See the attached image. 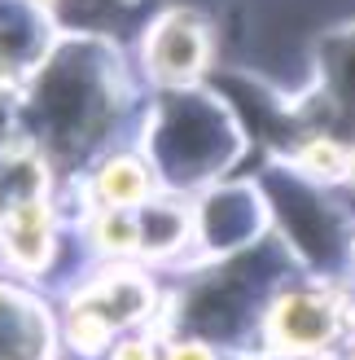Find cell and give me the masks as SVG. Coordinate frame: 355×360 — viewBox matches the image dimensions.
Segmentation results:
<instances>
[{
	"label": "cell",
	"instance_id": "obj_5",
	"mask_svg": "<svg viewBox=\"0 0 355 360\" xmlns=\"http://www.w3.org/2000/svg\"><path fill=\"white\" fill-rule=\"evenodd\" d=\"M171 360H210V352L198 347V343H185V347H175V352H171Z\"/></svg>",
	"mask_w": 355,
	"mask_h": 360
},
{
	"label": "cell",
	"instance_id": "obj_3",
	"mask_svg": "<svg viewBox=\"0 0 355 360\" xmlns=\"http://www.w3.org/2000/svg\"><path fill=\"white\" fill-rule=\"evenodd\" d=\"M35 338H40V321L0 295V360H35L40 352Z\"/></svg>",
	"mask_w": 355,
	"mask_h": 360
},
{
	"label": "cell",
	"instance_id": "obj_1",
	"mask_svg": "<svg viewBox=\"0 0 355 360\" xmlns=\"http://www.w3.org/2000/svg\"><path fill=\"white\" fill-rule=\"evenodd\" d=\"M206 58V35L193 18H163L149 35V66L163 79H189Z\"/></svg>",
	"mask_w": 355,
	"mask_h": 360
},
{
	"label": "cell",
	"instance_id": "obj_6",
	"mask_svg": "<svg viewBox=\"0 0 355 360\" xmlns=\"http://www.w3.org/2000/svg\"><path fill=\"white\" fill-rule=\"evenodd\" d=\"M119 360H149V352L140 347V343H132V347H123V352H119Z\"/></svg>",
	"mask_w": 355,
	"mask_h": 360
},
{
	"label": "cell",
	"instance_id": "obj_4",
	"mask_svg": "<svg viewBox=\"0 0 355 360\" xmlns=\"http://www.w3.org/2000/svg\"><path fill=\"white\" fill-rule=\"evenodd\" d=\"M136 198H145V167L140 163L119 158V163L101 172V202L123 207V202H136Z\"/></svg>",
	"mask_w": 355,
	"mask_h": 360
},
{
	"label": "cell",
	"instance_id": "obj_2",
	"mask_svg": "<svg viewBox=\"0 0 355 360\" xmlns=\"http://www.w3.org/2000/svg\"><path fill=\"white\" fill-rule=\"evenodd\" d=\"M276 334L281 343L290 347H316L333 334V303L316 299V295H298V299H286L276 312Z\"/></svg>",
	"mask_w": 355,
	"mask_h": 360
}]
</instances>
